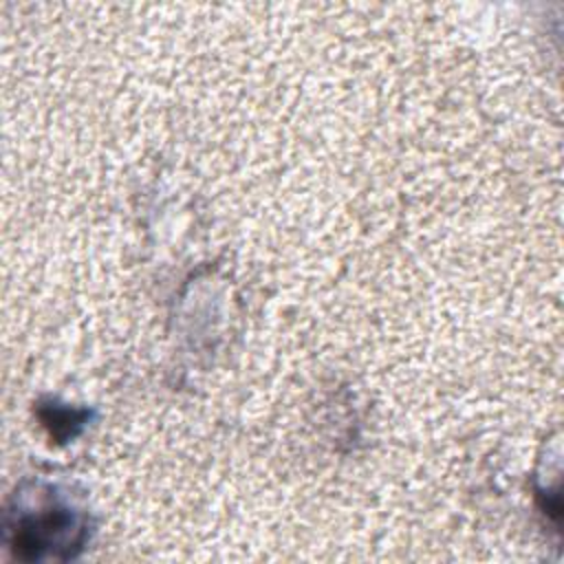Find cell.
I'll use <instances>...</instances> for the list:
<instances>
[{
    "mask_svg": "<svg viewBox=\"0 0 564 564\" xmlns=\"http://www.w3.org/2000/svg\"><path fill=\"white\" fill-rule=\"evenodd\" d=\"M13 533V549L20 557H44V553L64 551L73 555V546L79 549L86 538V522L73 507L59 498L42 500V509L31 513H20L9 529Z\"/></svg>",
    "mask_w": 564,
    "mask_h": 564,
    "instance_id": "cell-1",
    "label": "cell"
}]
</instances>
